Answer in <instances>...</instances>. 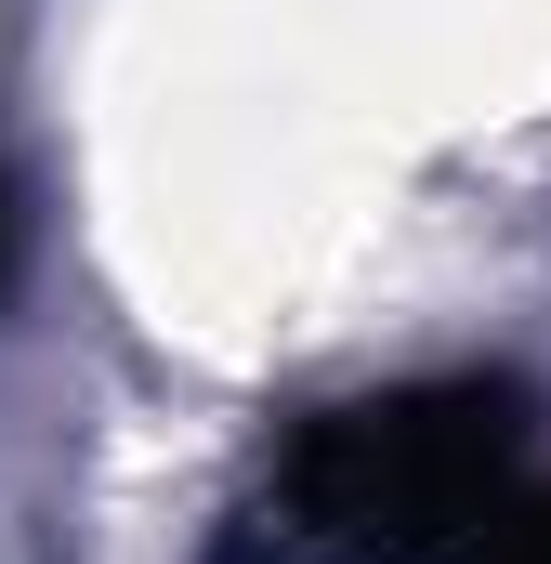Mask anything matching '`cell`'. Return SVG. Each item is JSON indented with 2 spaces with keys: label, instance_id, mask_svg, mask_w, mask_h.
Instances as JSON below:
<instances>
[{
  "label": "cell",
  "instance_id": "1",
  "mask_svg": "<svg viewBox=\"0 0 551 564\" xmlns=\"http://www.w3.org/2000/svg\"><path fill=\"white\" fill-rule=\"evenodd\" d=\"M539 473L526 381H395L276 446L210 564H473Z\"/></svg>",
  "mask_w": 551,
  "mask_h": 564
},
{
  "label": "cell",
  "instance_id": "2",
  "mask_svg": "<svg viewBox=\"0 0 551 564\" xmlns=\"http://www.w3.org/2000/svg\"><path fill=\"white\" fill-rule=\"evenodd\" d=\"M473 564H551V473L512 486V512L486 525V552H473Z\"/></svg>",
  "mask_w": 551,
  "mask_h": 564
},
{
  "label": "cell",
  "instance_id": "3",
  "mask_svg": "<svg viewBox=\"0 0 551 564\" xmlns=\"http://www.w3.org/2000/svg\"><path fill=\"white\" fill-rule=\"evenodd\" d=\"M0 289H13V184H0Z\"/></svg>",
  "mask_w": 551,
  "mask_h": 564
}]
</instances>
